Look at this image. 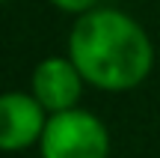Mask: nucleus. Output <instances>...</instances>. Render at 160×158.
Here are the masks:
<instances>
[{
	"instance_id": "39448f33",
	"label": "nucleus",
	"mask_w": 160,
	"mask_h": 158,
	"mask_svg": "<svg viewBox=\"0 0 160 158\" xmlns=\"http://www.w3.org/2000/svg\"><path fill=\"white\" fill-rule=\"evenodd\" d=\"M51 6H57L59 12H65V15H83V12H89V9H95L98 6V0H48Z\"/></svg>"
},
{
	"instance_id": "7ed1b4c3",
	"label": "nucleus",
	"mask_w": 160,
	"mask_h": 158,
	"mask_svg": "<svg viewBox=\"0 0 160 158\" xmlns=\"http://www.w3.org/2000/svg\"><path fill=\"white\" fill-rule=\"evenodd\" d=\"M51 113L33 93L9 90L0 95V146L6 152L39 146Z\"/></svg>"
},
{
	"instance_id": "f257e3e1",
	"label": "nucleus",
	"mask_w": 160,
	"mask_h": 158,
	"mask_svg": "<svg viewBox=\"0 0 160 158\" xmlns=\"http://www.w3.org/2000/svg\"><path fill=\"white\" fill-rule=\"evenodd\" d=\"M68 57L89 87L128 93L151 75L154 45L133 15L113 6H95L77 15L68 33Z\"/></svg>"
},
{
	"instance_id": "20e7f679",
	"label": "nucleus",
	"mask_w": 160,
	"mask_h": 158,
	"mask_svg": "<svg viewBox=\"0 0 160 158\" xmlns=\"http://www.w3.org/2000/svg\"><path fill=\"white\" fill-rule=\"evenodd\" d=\"M83 75L74 66V60L65 57H45L36 63L33 78H30V93L45 105L48 113H59V111H71L80 105L83 95Z\"/></svg>"
},
{
	"instance_id": "f03ea898",
	"label": "nucleus",
	"mask_w": 160,
	"mask_h": 158,
	"mask_svg": "<svg viewBox=\"0 0 160 158\" xmlns=\"http://www.w3.org/2000/svg\"><path fill=\"white\" fill-rule=\"evenodd\" d=\"M42 158H110V131L92 111L71 107V111L51 113L45 134L39 140Z\"/></svg>"
}]
</instances>
